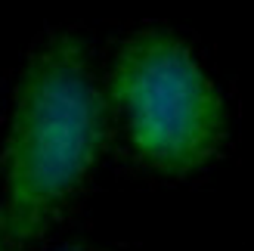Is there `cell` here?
Returning a JSON list of instances; mask_svg holds the SVG:
<instances>
[{
    "label": "cell",
    "mask_w": 254,
    "mask_h": 251,
    "mask_svg": "<svg viewBox=\"0 0 254 251\" xmlns=\"http://www.w3.org/2000/svg\"><path fill=\"white\" fill-rule=\"evenodd\" d=\"M106 140V109L87 50L74 34H50L22 71L6 140L0 202L3 251L41 239L81 189Z\"/></svg>",
    "instance_id": "6da1fadb"
},
{
    "label": "cell",
    "mask_w": 254,
    "mask_h": 251,
    "mask_svg": "<svg viewBox=\"0 0 254 251\" xmlns=\"http://www.w3.org/2000/svg\"><path fill=\"white\" fill-rule=\"evenodd\" d=\"M109 84L133 152L155 171L186 174L217 152L223 140L220 93L174 34L127 37Z\"/></svg>",
    "instance_id": "7a4b0ae2"
},
{
    "label": "cell",
    "mask_w": 254,
    "mask_h": 251,
    "mask_svg": "<svg viewBox=\"0 0 254 251\" xmlns=\"http://www.w3.org/2000/svg\"><path fill=\"white\" fill-rule=\"evenodd\" d=\"M0 251H3V233H0Z\"/></svg>",
    "instance_id": "3957f363"
}]
</instances>
